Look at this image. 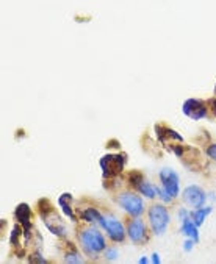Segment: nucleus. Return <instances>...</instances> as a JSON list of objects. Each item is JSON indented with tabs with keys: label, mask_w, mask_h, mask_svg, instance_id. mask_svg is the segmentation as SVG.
<instances>
[{
	"label": "nucleus",
	"mask_w": 216,
	"mask_h": 264,
	"mask_svg": "<svg viewBox=\"0 0 216 264\" xmlns=\"http://www.w3.org/2000/svg\"><path fill=\"white\" fill-rule=\"evenodd\" d=\"M39 213H41V217H42V221H44L46 227L50 230V233H53L55 236H58V238H63L66 234V227L60 219V216L52 208L49 200L46 199L39 200Z\"/></svg>",
	"instance_id": "f257e3e1"
},
{
	"label": "nucleus",
	"mask_w": 216,
	"mask_h": 264,
	"mask_svg": "<svg viewBox=\"0 0 216 264\" xmlns=\"http://www.w3.org/2000/svg\"><path fill=\"white\" fill-rule=\"evenodd\" d=\"M80 244L83 250L88 255H97L105 250V239L97 228H86L79 234Z\"/></svg>",
	"instance_id": "f03ea898"
},
{
	"label": "nucleus",
	"mask_w": 216,
	"mask_h": 264,
	"mask_svg": "<svg viewBox=\"0 0 216 264\" xmlns=\"http://www.w3.org/2000/svg\"><path fill=\"white\" fill-rule=\"evenodd\" d=\"M125 159L127 158L124 153H108L100 158L99 164H100V169H102L104 179L110 180V179L116 177V175H119L124 170Z\"/></svg>",
	"instance_id": "7ed1b4c3"
},
{
	"label": "nucleus",
	"mask_w": 216,
	"mask_h": 264,
	"mask_svg": "<svg viewBox=\"0 0 216 264\" xmlns=\"http://www.w3.org/2000/svg\"><path fill=\"white\" fill-rule=\"evenodd\" d=\"M149 224H151V228L155 234H163L166 231V227L169 224V213L166 210V207L160 203H155L149 208Z\"/></svg>",
	"instance_id": "20e7f679"
},
{
	"label": "nucleus",
	"mask_w": 216,
	"mask_h": 264,
	"mask_svg": "<svg viewBox=\"0 0 216 264\" xmlns=\"http://www.w3.org/2000/svg\"><path fill=\"white\" fill-rule=\"evenodd\" d=\"M118 203L122 207V210L125 213H128L130 216H141L142 211H144V203H142V199L136 194H132V193H122L118 199Z\"/></svg>",
	"instance_id": "39448f33"
},
{
	"label": "nucleus",
	"mask_w": 216,
	"mask_h": 264,
	"mask_svg": "<svg viewBox=\"0 0 216 264\" xmlns=\"http://www.w3.org/2000/svg\"><path fill=\"white\" fill-rule=\"evenodd\" d=\"M182 110H183V114L188 116L190 119H193V121H200L207 116V107H205L204 102L199 100V99L185 100Z\"/></svg>",
	"instance_id": "423d86ee"
},
{
	"label": "nucleus",
	"mask_w": 216,
	"mask_h": 264,
	"mask_svg": "<svg viewBox=\"0 0 216 264\" xmlns=\"http://www.w3.org/2000/svg\"><path fill=\"white\" fill-rule=\"evenodd\" d=\"M160 180L162 186L168 191V194L176 199L179 196V175L172 169H162L160 170Z\"/></svg>",
	"instance_id": "0eeeda50"
},
{
	"label": "nucleus",
	"mask_w": 216,
	"mask_h": 264,
	"mask_svg": "<svg viewBox=\"0 0 216 264\" xmlns=\"http://www.w3.org/2000/svg\"><path fill=\"white\" fill-rule=\"evenodd\" d=\"M205 193L199 186H188L183 191V202L193 208H200L205 203Z\"/></svg>",
	"instance_id": "6e6552de"
},
{
	"label": "nucleus",
	"mask_w": 216,
	"mask_h": 264,
	"mask_svg": "<svg viewBox=\"0 0 216 264\" xmlns=\"http://www.w3.org/2000/svg\"><path fill=\"white\" fill-rule=\"evenodd\" d=\"M102 227L108 233V236L111 238V241H114V242H122L124 241L125 230H124L122 224L118 221V219H114V217H104Z\"/></svg>",
	"instance_id": "1a4fd4ad"
},
{
	"label": "nucleus",
	"mask_w": 216,
	"mask_h": 264,
	"mask_svg": "<svg viewBox=\"0 0 216 264\" xmlns=\"http://www.w3.org/2000/svg\"><path fill=\"white\" fill-rule=\"evenodd\" d=\"M127 234L130 241L133 242H142L146 241V224L142 222V219H139V216H136L135 219H132L127 225Z\"/></svg>",
	"instance_id": "9d476101"
},
{
	"label": "nucleus",
	"mask_w": 216,
	"mask_h": 264,
	"mask_svg": "<svg viewBox=\"0 0 216 264\" xmlns=\"http://www.w3.org/2000/svg\"><path fill=\"white\" fill-rule=\"evenodd\" d=\"M14 216H16L18 222L22 225L24 228V234H25V239H28V231H30L32 222H30V217H32V210L28 207L27 203H21L18 205L16 211H14Z\"/></svg>",
	"instance_id": "9b49d317"
},
{
	"label": "nucleus",
	"mask_w": 216,
	"mask_h": 264,
	"mask_svg": "<svg viewBox=\"0 0 216 264\" xmlns=\"http://www.w3.org/2000/svg\"><path fill=\"white\" fill-rule=\"evenodd\" d=\"M155 133L158 136V141L166 144L171 142V141H176V142H183V138L177 133V131H174L172 128L169 127H165V125H155Z\"/></svg>",
	"instance_id": "f8f14e48"
},
{
	"label": "nucleus",
	"mask_w": 216,
	"mask_h": 264,
	"mask_svg": "<svg viewBox=\"0 0 216 264\" xmlns=\"http://www.w3.org/2000/svg\"><path fill=\"white\" fill-rule=\"evenodd\" d=\"M180 231H182L183 234H186V236H188V238H191L194 242L199 241L197 225L194 224V221L191 219V216H190V217H186V219H183V221H182V228H180Z\"/></svg>",
	"instance_id": "ddd939ff"
},
{
	"label": "nucleus",
	"mask_w": 216,
	"mask_h": 264,
	"mask_svg": "<svg viewBox=\"0 0 216 264\" xmlns=\"http://www.w3.org/2000/svg\"><path fill=\"white\" fill-rule=\"evenodd\" d=\"M72 196L69 194V193H64V194H61L60 196V199H58V205L61 207V210H63V213L69 217V219H72V221H76V214H74V211H72Z\"/></svg>",
	"instance_id": "4468645a"
},
{
	"label": "nucleus",
	"mask_w": 216,
	"mask_h": 264,
	"mask_svg": "<svg viewBox=\"0 0 216 264\" xmlns=\"http://www.w3.org/2000/svg\"><path fill=\"white\" fill-rule=\"evenodd\" d=\"M82 219H83V221H86V222H90V224H99V225H102V221H104L102 214H100L93 207L82 211Z\"/></svg>",
	"instance_id": "2eb2a0df"
},
{
	"label": "nucleus",
	"mask_w": 216,
	"mask_h": 264,
	"mask_svg": "<svg viewBox=\"0 0 216 264\" xmlns=\"http://www.w3.org/2000/svg\"><path fill=\"white\" fill-rule=\"evenodd\" d=\"M136 189L139 191V193H141L144 197H148V199L158 197V191H160L157 186H154V185H151V183H148V182H141V183L136 186Z\"/></svg>",
	"instance_id": "dca6fc26"
},
{
	"label": "nucleus",
	"mask_w": 216,
	"mask_h": 264,
	"mask_svg": "<svg viewBox=\"0 0 216 264\" xmlns=\"http://www.w3.org/2000/svg\"><path fill=\"white\" fill-rule=\"evenodd\" d=\"M211 213V207H207V208H196L194 211H191V219L194 221V224L199 227V225H202L204 221H205V217Z\"/></svg>",
	"instance_id": "f3484780"
},
{
	"label": "nucleus",
	"mask_w": 216,
	"mask_h": 264,
	"mask_svg": "<svg viewBox=\"0 0 216 264\" xmlns=\"http://www.w3.org/2000/svg\"><path fill=\"white\" fill-rule=\"evenodd\" d=\"M22 233H24V228H22V225H21V224L13 227L11 236H10V242H11V245H18L19 238H21V234H22Z\"/></svg>",
	"instance_id": "a211bd4d"
},
{
	"label": "nucleus",
	"mask_w": 216,
	"mask_h": 264,
	"mask_svg": "<svg viewBox=\"0 0 216 264\" xmlns=\"http://www.w3.org/2000/svg\"><path fill=\"white\" fill-rule=\"evenodd\" d=\"M128 183H130L132 186H138L141 182H144V175L141 173V172H138V170H133V172H130V173H128Z\"/></svg>",
	"instance_id": "6ab92c4d"
},
{
	"label": "nucleus",
	"mask_w": 216,
	"mask_h": 264,
	"mask_svg": "<svg viewBox=\"0 0 216 264\" xmlns=\"http://www.w3.org/2000/svg\"><path fill=\"white\" fill-rule=\"evenodd\" d=\"M64 261H66V262H74V264H79V262H82V258H80V255H79L76 250H72V252L66 253Z\"/></svg>",
	"instance_id": "aec40b11"
},
{
	"label": "nucleus",
	"mask_w": 216,
	"mask_h": 264,
	"mask_svg": "<svg viewBox=\"0 0 216 264\" xmlns=\"http://www.w3.org/2000/svg\"><path fill=\"white\" fill-rule=\"evenodd\" d=\"M119 256V252L116 250V248H105V258L113 261V259H116Z\"/></svg>",
	"instance_id": "412c9836"
},
{
	"label": "nucleus",
	"mask_w": 216,
	"mask_h": 264,
	"mask_svg": "<svg viewBox=\"0 0 216 264\" xmlns=\"http://www.w3.org/2000/svg\"><path fill=\"white\" fill-rule=\"evenodd\" d=\"M207 155L213 159V161H216V144H211V145H208V149H207Z\"/></svg>",
	"instance_id": "4be33fe9"
},
{
	"label": "nucleus",
	"mask_w": 216,
	"mask_h": 264,
	"mask_svg": "<svg viewBox=\"0 0 216 264\" xmlns=\"http://www.w3.org/2000/svg\"><path fill=\"white\" fill-rule=\"evenodd\" d=\"M193 245H194V241H193V239L190 238L188 241H185V244H183V248H185V250H186V252H190V250H191V248H193Z\"/></svg>",
	"instance_id": "5701e85b"
},
{
	"label": "nucleus",
	"mask_w": 216,
	"mask_h": 264,
	"mask_svg": "<svg viewBox=\"0 0 216 264\" xmlns=\"http://www.w3.org/2000/svg\"><path fill=\"white\" fill-rule=\"evenodd\" d=\"M30 261H32V262H46V259L42 258V256H39L38 253L32 255V256H30Z\"/></svg>",
	"instance_id": "b1692460"
},
{
	"label": "nucleus",
	"mask_w": 216,
	"mask_h": 264,
	"mask_svg": "<svg viewBox=\"0 0 216 264\" xmlns=\"http://www.w3.org/2000/svg\"><path fill=\"white\" fill-rule=\"evenodd\" d=\"M208 105L211 107V110H213V113H214V116H216V97L208 100Z\"/></svg>",
	"instance_id": "393cba45"
},
{
	"label": "nucleus",
	"mask_w": 216,
	"mask_h": 264,
	"mask_svg": "<svg viewBox=\"0 0 216 264\" xmlns=\"http://www.w3.org/2000/svg\"><path fill=\"white\" fill-rule=\"evenodd\" d=\"M152 262H154V264H160V255L154 253V255H152Z\"/></svg>",
	"instance_id": "a878e982"
},
{
	"label": "nucleus",
	"mask_w": 216,
	"mask_h": 264,
	"mask_svg": "<svg viewBox=\"0 0 216 264\" xmlns=\"http://www.w3.org/2000/svg\"><path fill=\"white\" fill-rule=\"evenodd\" d=\"M138 262H139V264H146V262H148V258H139Z\"/></svg>",
	"instance_id": "bb28decb"
}]
</instances>
